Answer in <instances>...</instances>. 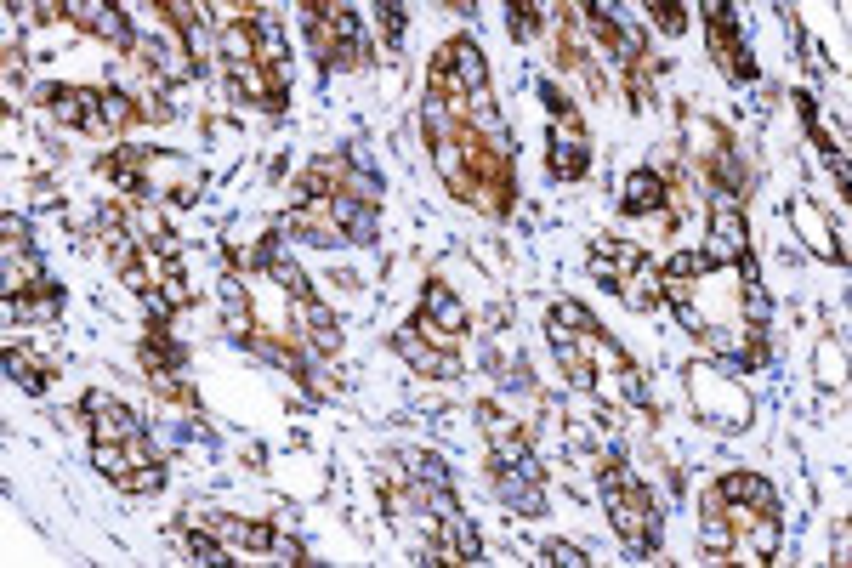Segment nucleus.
I'll return each mask as SVG.
<instances>
[{
    "instance_id": "f257e3e1",
    "label": "nucleus",
    "mask_w": 852,
    "mask_h": 568,
    "mask_svg": "<svg viewBox=\"0 0 852 568\" xmlns=\"http://www.w3.org/2000/svg\"><path fill=\"white\" fill-rule=\"evenodd\" d=\"M603 500H608V523L620 529V540L631 551H654L659 546V512H654V495L642 489L620 461L603 466Z\"/></svg>"
},
{
    "instance_id": "f03ea898",
    "label": "nucleus",
    "mask_w": 852,
    "mask_h": 568,
    "mask_svg": "<svg viewBox=\"0 0 852 568\" xmlns=\"http://www.w3.org/2000/svg\"><path fill=\"white\" fill-rule=\"evenodd\" d=\"M80 409H86V421H91V444H131V438H142V421L114 398V392H103V387L86 392Z\"/></svg>"
},
{
    "instance_id": "7ed1b4c3",
    "label": "nucleus",
    "mask_w": 852,
    "mask_h": 568,
    "mask_svg": "<svg viewBox=\"0 0 852 568\" xmlns=\"http://www.w3.org/2000/svg\"><path fill=\"white\" fill-rule=\"evenodd\" d=\"M80 29L91 35H108V40H131V18H125V6H103V0H69L63 6Z\"/></svg>"
},
{
    "instance_id": "20e7f679",
    "label": "nucleus",
    "mask_w": 852,
    "mask_h": 568,
    "mask_svg": "<svg viewBox=\"0 0 852 568\" xmlns=\"http://www.w3.org/2000/svg\"><path fill=\"white\" fill-rule=\"evenodd\" d=\"M716 495L728 500V506H756V512H779V495H773V483L756 478V472H728V478L716 483Z\"/></svg>"
},
{
    "instance_id": "39448f33",
    "label": "nucleus",
    "mask_w": 852,
    "mask_h": 568,
    "mask_svg": "<svg viewBox=\"0 0 852 568\" xmlns=\"http://www.w3.org/2000/svg\"><path fill=\"white\" fill-rule=\"evenodd\" d=\"M495 489H500V500H506L517 517H540V512H546V489H540V478H523V472L495 466Z\"/></svg>"
},
{
    "instance_id": "423d86ee",
    "label": "nucleus",
    "mask_w": 852,
    "mask_h": 568,
    "mask_svg": "<svg viewBox=\"0 0 852 568\" xmlns=\"http://www.w3.org/2000/svg\"><path fill=\"white\" fill-rule=\"evenodd\" d=\"M205 523L222 534V546H228L233 557H239V551H273V540H279L267 523H239V517H205Z\"/></svg>"
},
{
    "instance_id": "0eeeda50",
    "label": "nucleus",
    "mask_w": 852,
    "mask_h": 568,
    "mask_svg": "<svg viewBox=\"0 0 852 568\" xmlns=\"http://www.w3.org/2000/svg\"><path fill=\"white\" fill-rule=\"evenodd\" d=\"M637 262H642V245H631V239H597V245H591V267H597L608 284H620Z\"/></svg>"
},
{
    "instance_id": "6e6552de",
    "label": "nucleus",
    "mask_w": 852,
    "mask_h": 568,
    "mask_svg": "<svg viewBox=\"0 0 852 568\" xmlns=\"http://www.w3.org/2000/svg\"><path fill=\"white\" fill-rule=\"evenodd\" d=\"M620 205L631 216L659 211V205H665V182H659V171H648V165H642V171H631V177H625V188H620Z\"/></svg>"
},
{
    "instance_id": "1a4fd4ad",
    "label": "nucleus",
    "mask_w": 852,
    "mask_h": 568,
    "mask_svg": "<svg viewBox=\"0 0 852 568\" xmlns=\"http://www.w3.org/2000/svg\"><path fill=\"white\" fill-rule=\"evenodd\" d=\"M421 313L438 324V330H449V336H461V330H466V307H461V296H455L449 284H426Z\"/></svg>"
},
{
    "instance_id": "9d476101",
    "label": "nucleus",
    "mask_w": 852,
    "mask_h": 568,
    "mask_svg": "<svg viewBox=\"0 0 852 568\" xmlns=\"http://www.w3.org/2000/svg\"><path fill=\"white\" fill-rule=\"evenodd\" d=\"M296 319L307 324V341H313L319 353H336V347H341V324L330 319V307H324V302H313V296L296 302Z\"/></svg>"
},
{
    "instance_id": "9b49d317",
    "label": "nucleus",
    "mask_w": 852,
    "mask_h": 568,
    "mask_svg": "<svg viewBox=\"0 0 852 568\" xmlns=\"http://www.w3.org/2000/svg\"><path fill=\"white\" fill-rule=\"evenodd\" d=\"M620 296H625L631 307H654L659 296H665V279H659L648 262H637V267H631V273L620 279Z\"/></svg>"
},
{
    "instance_id": "f8f14e48",
    "label": "nucleus",
    "mask_w": 852,
    "mask_h": 568,
    "mask_svg": "<svg viewBox=\"0 0 852 568\" xmlns=\"http://www.w3.org/2000/svg\"><path fill=\"white\" fill-rule=\"evenodd\" d=\"M597 330V319H591L580 302H557L551 307V336H591Z\"/></svg>"
},
{
    "instance_id": "ddd939ff",
    "label": "nucleus",
    "mask_w": 852,
    "mask_h": 568,
    "mask_svg": "<svg viewBox=\"0 0 852 568\" xmlns=\"http://www.w3.org/2000/svg\"><path fill=\"white\" fill-rule=\"evenodd\" d=\"M188 551H194V563H211V568H222V563H239L222 540H211V534H199V523H188Z\"/></svg>"
},
{
    "instance_id": "4468645a",
    "label": "nucleus",
    "mask_w": 852,
    "mask_h": 568,
    "mask_svg": "<svg viewBox=\"0 0 852 568\" xmlns=\"http://www.w3.org/2000/svg\"><path fill=\"white\" fill-rule=\"evenodd\" d=\"M114 489H125V495H160V489H165V466L148 461V466H137V472H125Z\"/></svg>"
},
{
    "instance_id": "2eb2a0df",
    "label": "nucleus",
    "mask_w": 852,
    "mask_h": 568,
    "mask_svg": "<svg viewBox=\"0 0 852 568\" xmlns=\"http://www.w3.org/2000/svg\"><path fill=\"white\" fill-rule=\"evenodd\" d=\"M267 273H273V284H284V290H290L296 302H307V279H302V267H296V262H284L279 250L267 256Z\"/></svg>"
},
{
    "instance_id": "dca6fc26",
    "label": "nucleus",
    "mask_w": 852,
    "mask_h": 568,
    "mask_svg": "<svg viewBox=\"0 0 852 568\" xmlns=\"http://www.w3.org/2000/svg\"><path fill=\"white\" fill-rule=\"evenodd\" d=\"M648 12H654V23L665 35H688V6H682V0H654Z\"/></svg>"
},
{
    "instance_id": "f3484780",
    "label": "nucleus",
    "mask_w": 852,
    "mask_h": 568,
    "mask_svg": "<svg viewBox=\"0 0 852 568\" xmlns=\"http://www.w3.org/2000/svg\"><path fill=\"white\" fill-rule=\"evenodd\" d=\"M6 375H12L18 387H29V392H40V387H46V370H40V364H29L23 353H6Z\"/></svg>"
},
{
    "instance_id": "a211bd4d",
    "label": "nucleus",
    "mask_w": 852,
    "mask_h": 568,
    "mask_svg": "<svg viewBox=\"0 0 852 568\" xmlns=\"http://www.w3.org/2000/svg\"><path fill=\"white\" fill-rule=\"evenodd\" d=\"M699 273H710L705 250H682V256H671V267H665V279H699Z\"/></svg>"
},
{
    "instance_id": "6ab92c4d",
    "label": "nucleus",
    "mask_w": 852,
    "mask_h": 568,
    "mask_svg": "<svg viewBox=\"0 0 852 568\" xmlns=\"http://www.w3.org/2000/svg\"><path fill=\"white\" fill-rule=\"evenodd\" d=\"M540 563H551V568H586L591 557L580 546H568V540H551L546 546V557H540Z\"/></svg>"
},
{
    "instance_id": "aec40b11",
    "label": "nucleus",
    "mask_w": 852,
    "mask_h": 568,
    "mask_svg": "<svg viewBox=\"0 0 852 568\" xmlns=\"http://www.w3.org/2000/svg\"><path fill=\"white\" fill-rule=\"evenodd\" d=\"M767 313H773V307H767V290H762V279H756V284H745V319H750V324H767Z\"/></svg>"
},
{
    "instance_id": "412c9836",
    "label": "nucleus",
    "mask_w": 852,
    "mask_h": 568,
    "mask_svg": "<svg viewBox=\"0 0 852 568\" xmlns=\"http://www.w3.org/2000/svg\"><path fill=\"white\" fill-rule=\"evenodd\" d=\"M381 29H387V46H398V40H404V6H398V0H387V6H381Z\"/></svg>"
},
{
    "instance_id": "4be33fe9",
    "label": "nucleus",
    "mask_w": 852,
    "mask_h": 568,
    "mask_svg": "<svg viewBox=\"0 0 852 568\" xmlns=\"http://www.w3.org/2000/svg\"><path fill=\"white\" fill-rule=\"evenodd\" d=\"M0 233H6V250H29V222L23 216H0Z\"/></svg>"
},
{
    "instance_id": "5701e85b",
    "label": "nucleus",
    "mask_w": 852,
    "mask_h": 568,
    "mask_svg": "<svg viewBox=\"0 0 852 568\" xmlns=\"http://www.w3.org/2000/svg\"><path fill=\"white\" fill-rule=\"evenodd\" d=\"M847 563H852V529L841 523V529H835V568H847Z\"/></svg>"
},
{
    "instance_id": "b1692460",
    "label": "nucleus",
    "mask_w": 852,
    "mask_h": 568,
    "mask_svg": "<svg viewBox=\"0 0 852 568\" xmlns=\"http://www.w3.org/2000/svg\"><path fill=\"white\" fill-rule=\"evenodd\" d=\"M273 557H279V563H307V557H302V546H296V540H273Z\"/></svg>"
}]
</instances>
